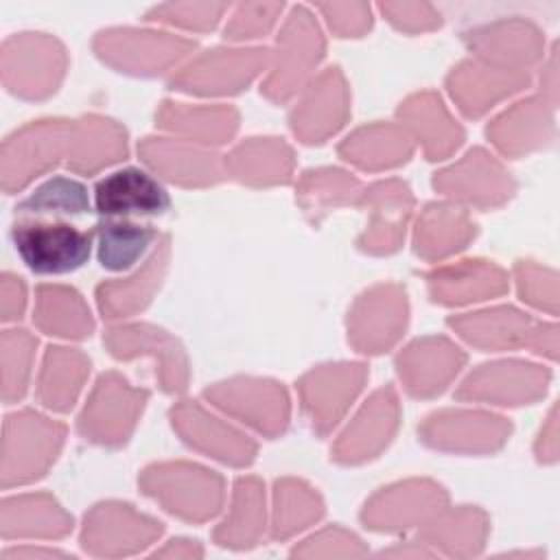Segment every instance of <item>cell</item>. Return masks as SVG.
Returning <instances> with one entry per match:
<instances>
[{"mask_svg": "<svg viewBox=\"0 0 560 560\" xmlns=\"http://www.w3.org/2000/svg\"><path fill=\"white\" fill-rule=\"evenodd\" d=\"M68 217H15L11 241L22 262L39 276H59L83 267L92 252L94 232L83 230Z\"/></svg>", "mask_w": 560, "mask_h": 560, "instance_id": "1", "label": "cell"}, {"mask_svg": "<svg viewBox=\"0 0 560 560\" xmlns=\"http://www.w3.org/2000/svg\"><path fill=\"white\" fill-rule=\"evenodd\" d=\"M63 429L33 411L11 413L4 420L2 488L37 479L61 444Z\"/></svg>", "mask_w": 560, "mask_h": 560, "instance_id": "2", "label": "cell"}, {"mask_svg": "<svg viewBox=\"0 0 560 560\" xmlns=\"http://www.w3.org/2000/svg\"><path fill=\"white\" fill-rule=\"evenodd\" d=\"M68 125L59 120L33 122L2 142V188L7 192L20 190L61 153V140Z\"/></svg>", "mask_w": 560, "mask_h": 560, "instance_id": "3", "label": "cell"}, {"mask_svg": "<svg viewBox=\"0 0 560 560\" xmlns=\"http://www.w3.org/2000/svg\"><path fill=\"white\" fill-rule=\"evenodd\" d=\"M94 203L101 217L131 219L160 217L168 210L171 199L155 177L140 168L127 166L109 173L96 184Z\"/></svg>", "mask_w": 560, "mask_h": 560, "instance_id": "4", "label": "cell"}, {"mask_svg": "<svg viewBox=\"0 0 560 560\" xmlns=\"http://www.w3.org/2000/svg\"><path fill=\"white\" fill-rule=\"evenodd\" d=\"M112 523L96 510L90 521H85L83 547L92 553H129L144 547L155 534H160V523L140 516L129 510V505H105Z\"/></svg>", "mask_w": 560, "mask_h": 560, "instance_id": "5", "label": "cell"}, {"mask_svg": "<svg viewBox=\"0 0 560 560\" xmlns=\"http://www.w3.org/2000/svg\"><path fill=\"white\" fill-rule=\"evenodd\" d=\"M59 50L55 42L42 37H11L2 48V79L9 92L24 98H39L37 77L33 68L61 74L57 66Z\"/></svg>", "mask_w": 560, "mask_h": 560, "instance_id": "6", "label": "cell"}, {"mask_svg": "<svg viewBox=\"0 0 560 560\" xmlns=\"http://www.w3.org/2000/svg\"><path fill=\"white\" fill-rule=\"evenodd\" d=\"M2 538L24 536H63L70 529V518L46 494L7 497L0 516Z\"/></svg>", "mask_w": 560, "mask_h": 560, "instance_id": "7", "label": "cell"}, {"mask_svg": "<svg viewBox=\"0 0 560 560\" xmlns=\"http://www.w3.org/2000/svg\"><path fill=\"white\" fill-rule=\"evenodd\" d=\"M94 234L98 236V260L107 269L131 267L158 236L153 225L129 219H105L96 223Z\"/></svg>", "mask_w": 560, "mask_h": 560, "instance_id": "8", "label": "cell"}, {"mask_svg": "<svg viewBox=\"0 0 560 560\" xmlns=\"http://www.w3.org/2000/svg\"><path fill=\"white\" fill-rule=\"evenodd\" d=\"M88 188L72 177H52L15 206V217H83L88 214Z\"/></svg>", "mask_w": 560, "mask_h": 560, "instance_id": "9", "label": "cell"}, {"mask_svg": "<svg viewBox=\"0 0 560 560\" xmlns=\"http://www.w3.org/2000/svg\"><path fill=\"white\" fill-rule=\"evenodd\" d=\"M83 374L81 357L63 348H50L44 359L37 396L46 407L68 409L79 392V381Z\"/></svg>", "mask_w": 560, "mask_h": 560, "instance_id": "10", "label": "cell"}, {"mask_svg": "<svg viewBox=\"0 0 560 560\" xmlns=\"http://www.w3.org/2000/svg\"><path fill=\"white\" fill-rule=\"evenodd\" d=\"M35 322L50 335L55 332L63 337H81L92 328L77 295L61 287H39Z\"/></svg>", "mask_w": 560, "mask_h": 560, "instance_id": "11", "label": "cell"}, {"mask_svg": "<svg viewBox=\"0 0 560 560\" xmlns=\"http://www.w3.org/2000/svg\"><path fill=\"white\" fill-rule=\"evenodd\" d=\"M35 341L24 330L2 332V396L11 405L20 400L26 392V381L31 374Z\"/></svg>", "mask_w": 560, "mask_h": 560, "instance_id": "12", "label": "cell"}, {"mask_svg": "<svg viewBox=\"0 0 560 560\" xmlns=\"http://www.w3.org/2000/svg\"><path fill=\"white\" fill-rule=\"evenodd\" d=\"M256 490L258 488H252L249 481L238 483V499H236L234 516L217 534L219 540H223L221 545H236V547L252 545L249 540H254V536L258 532V523H260V514H258L260 503H258Z\"/></svg>", "mask_w": 560, "mask_h": 560, "instance_id": "13", "label": "cell"}, {"mask_svg": "<svg viewBox=\"0 0 560 560\" xmlns=\"http://www.w3.org/2000/svg\"><path fill=\"white\" fill-rule=\"evenodd\" d=\"M2 319L11 322L18 319L24 311V287L20 278L4 273L2 276Z\"/></svg>", "mask_w": 560, "mask_h": 560, "instance_id": "14", "label": "cell"}, {"mask_svg": "<svg viewBox=\"0 0 560 560\" xmlns=\"http://www.w3.org/2000/svg\"><path fill=\"white\" fill-rule=\"evenodd\" d=\"M63 556L61 551L55 549H33V547H15V549H4L2 560H18V558H55Z\"/></svg>", "mask_w": 560, "mask_h": 560, "instance_id": "15", "label": "cell"}]
</instances>
